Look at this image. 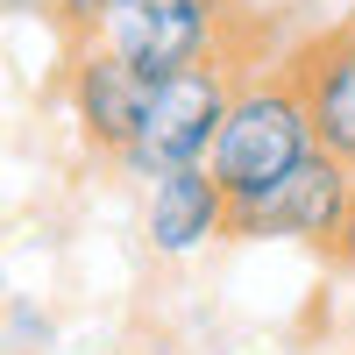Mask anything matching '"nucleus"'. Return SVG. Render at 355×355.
I'll return each instance as SVG.
<instances>
[{"mask_svg": "<svg viewBox=\"0 0 355 355\" xmlns=\"http://www.w3.org/2000/svg\"><path fill=\"white\" fill-rule=\"evenodd\" d=\"M256 64H270V57L256 50L249 28H234V36L220 50L192 57V64H178L150 85V100H142V121L128 135V150L114 157L128 178H164L178 164H206V150H214L220 135V114L234 100V85H242Z\"/></svg>", "mask_w": 355, "mask_h": 355, "instance_id": "nucleus-1", "label": "nucleus"}, {"mask_svg": "<svg viewBox=\"0 0 355 355\" xmlns=\"http://www.w3.org/2000/svg\"><path fill=\"white\" fill-rule=\"evenodd\" d=\"M313 150H320L313 107L299 93V78H291V64H256L242 85H234L227 114H220V135H214V150H206V171L220 178L227 199H249L263 185H277L284 171H299Z\"/></svg>", "mask_w": 355, "mask_h": 355, "instance_id": "nucleus-2", "label": "nucleus"}, {"mask_svg": "<svg viewBox=\"0 0 355 355\" xmlns=\"http://www.w3.org/2000/svg\"><path fill=\"white\" fill-rule=\"evenodd\" d=\"M348 206H355V178L327 150H313L277 185H263L249 199H227V242H313L327 256V242L348 220Z\"/></svg>", "mask_w": 355, "mask_h": 355, "instance_id": "nucleus-3", "label": "nucleus"}, {"mask_svg": "<svg viewBox=\"0 0 355 355\" xmlns=\"http://www.w3.org/2000/svg\"><path fill=\"white\" fill-rule=\"evenodd\" d=\"M150 71H135L121 50H107L100 36L93 43H71V71H64V100H71V121L85 135L93 157H121L128 135L142 121V100H150Z\"/></svg>", "mask_w": 355, "mask_h": 355, "instance_id": "nucleus-4", "label": "nucleus"}, {"mask_svg": "<svg viewBox=\"0 0 355 355\" xmlns=\"http://www.w3.org/2000/svg\"><path fill=\"white\" fill-rule=\"evenodd\" d=\"M284 64H291V78H299V93L313 107L320 150L355 178V36L334 21V28H320L306 43H291Z\"/></svg>", "mask_w": 355, "mask_h": 355, "instance_id": "nucleus-5", "label": "nucleus"}, {"mask_svg": "<svg viewBox=\"0 0 355 355\" xmlns=\"http://www.w3.org/2000/svg\"><path fill=\"white\" fill-rule=\"evenodd\" d=\"M150 249L157 256H192L199 242L227 234V192L206 164H178L164 178H150Z\"/></svg>", "mask_w": 355, "mask_h": 355, "instance_id": "nucleus-6", "label": "nucleus"}, {"mask_svg": "<svg viewBox=\"0 0 355 355\" xmlns=\"http://www.w3.org/2000/svg\"><path fill=\"white\" fill-rule=\"evenodd\" d=\"M50 21L64 28V43H93L107 21V0H50Z\"/></svg>", "mask_w": 355, "mask_h": 355, "instance_id": "nucleus-7", "label": "nucleus"}]
</instances>
